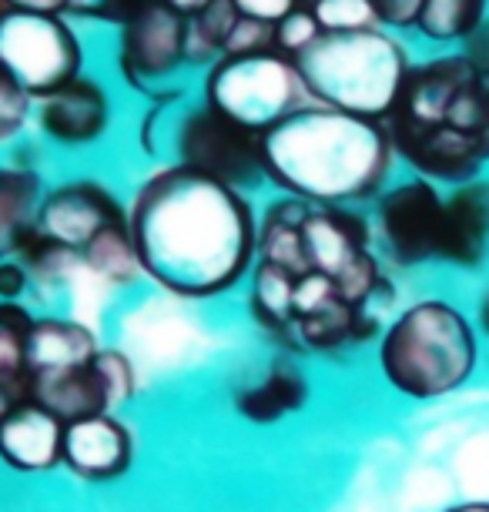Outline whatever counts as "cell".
Instances as JSON below:
<instances>
[{"label":"cell","instance_id":"39","mask_svg":"<svg viewBox=\"0 0 489 512\" xmlns=\"http://www.w3.org/2000/svg\"><path fill=\"white\" fill-rule=\"evenodd\" d=\"M315 4H319V0H302V7H315Z\"/></svg>","mask_w":489,"mask_h":512},{"label":"cell","instance_id":"5","mask_svg":"<svg viewBox=\"0 0 489 512\" xmlns=\"http://www.w3.org/2000/svg\"><path fill=\"white\" fill-rule=\"evenodd\" d=\"M376 362L402 399H446L476 375L479 332L446 298H419L386 322L376 338Z\"/></svg>","mask_w":489,"mask_h":512},{"label":"cell","instance_id":"20","mask_svg":"<svg viewBox=\"0 0 489 512\" xmlns=\"http://www.w3.org/2000/svg\"><path fill=\"white\" fill-rule=\"evenodd\" d=\"M44 178L27 161H0V258L14 255L37 225Z\"/></svg>","mask_w":489,"mask_h":512},{"label":"cell","instance_id":"38","mask_svg":"<svg viewBox=\"0 0 489 512\" xmlns=\"http://www.w3.org/2000/svg\"><path fill=\"white\" fill-rule=\"evenodd\" d=\"M443 512H489V499H466V502H453Z\"/></svg>","mask_w":489,"mask_h":512},{"label":"cell","instance_id":"8","mask_svg":"<svg viewBox=\"0 0 489 512\" xmlns=\"http://www.w3.org/2000/svg\"><path fill=\"white\" fill-rule=\"evenodd\" d=\"M188 67V17L171 11L168 4H145L128 24L118 27L114 41V71L121 84L148 104L178 108L188 98L178 84Z\"/></svg>","mask_w":489,"mask_h":512},{"label":"cell","instance_id":"13","mask_svg":"<svg viewBox=\"0 0 489 512\" xmlns=\"http://www.w3.org/2000/svg\"><path fill=\"white\" fill-rule=\"evenodd\" d=\"M34 121L54 148L84 151L108 138L114 124V94L101 77L78 74L57 91L34 101Z\"/></svg>","mask_w":489,"mask_h":512},{"label":"cell","instance_id":"34","mask_svg":"<svg viewBox=\"0 0 489 512\" xmlns=\"http://www.w3.org/2000/svg\"><path fill=\"white\" fill-rule=\"evenodd\" d=\"M4 7L37 11V14H64V0H4Z\"/></svg>","mask_w":489,"mask_h":512},{"label":"cell","instance_id":"23","mask_svg":"<svg viewBox=\"0 0 489 512\" xmlns=\"http://www.w3.org/2000/svg\"><path fill=\"white\" fill-rule=\"evenodd\" d=\"M37 315L24 302H0V382L27 392V335Z\"/></svg>","mask_w":489,"mask_h":512},{"label":"cell","instance_id":"26","mask_svg":"<svg viewBox=\"0 0 489 512\" xmlns=\"http://www.w3.org/2000/svg\"><path fill=\"white\" fill-rule=\"evenodd\" d=\"M31 121L34 98L0 67V148H11V144L21 141Z\"/></svg>","mask_w":489,"mask_h":512},{"label":"cell","instance_id":"1","mask_svg":"<svg viewBox=\"0 0 489 512\" xmlns=\"http://www.w3.org/2000/svg\"><path fill=\"white\" fill-rule=\"evenodd\" d=\"M258 218L248 191L178 161L158 164L128 201L141 275L188 302L228 295L252 275Z\"/></svg>","mask_w":489,"mask_h":512},{"label":"cell","instance_id":"6","mask_svg":"<svg viewBox=\"0 0 489 512\" xmlns=\"http://www.w3.org/2000/svg\"><path fill=\"white\" fill-rule=\"evenodd\" d=\"M312 104L349 111L359 118L389 121L412 71L406 44L386 27L349 34H319L295 57Z\"/></svg>","mask_w":489,"mask_h":512},{"label":"cell","instance_id":"18","mask_svg":"<svg viewBox=\"0 0 489 512\" xmlns=\"http://www.w3.org/2000/svg\"><path fill=\"white\" fill-rule=\"evenodd\" d=\"M312 385L299 362L275 359L258 379L235 392V412L252 425H275L309 405Z\"/></svg>","mask_w":489,"mask_h":512},{"label":"cell","instance_id":"4","mask_svg":"<svg viewBox=\"0 0 489 512\" xmlns=\"http://www.w3.org/2000/svg\"><path fill=\"white\" fill-rule=\"evenodd\" d=\"M292 275H319L339 285L352 302L382 312L392 282L376 251L372 221L356 208L309 205L278 195L258 218V258Z\"/></svg>","mask_w":489,"mask_h":512},{"label":"cell","instance_id":"21","mask_svg":"<svg viewBox=\"0 0 489 512\" xmlns=\"http://www.w3.org/2000/svg\"><path fill=\"white\" fill-rule=\"evenodd\" d=\"M81 268H88L91 275H98L108 285H131L138 278H145L138 265V251H134L128 221H121V225H114L104 235L94 238L81 251Z\"/></svg>","mask_w":489,"mask_h":512},{"label":"cell","instance_id":"36","mask_svg":"<svg viewBox=\"0 0 489 512\" xmlns=\"http://www.w3.org/2000/svg\"><path fill=\"white\" fill-rule=\"evenodd\" d=\"M473 325H476V332L483 335V338H489V285L479 292V298H476V318H473Z\"/></svg>","mask_w":489,"mask_h":512},{"label":"cell","instance_id":"27","mask_svg":"<svg viewBox=\"0 0 489 512\" xmlns=\"http://www.w3.org/2000/svg\"><path fill=\"white\" fill-rule=\"evenodd\" d=\"M312 14L325 34H349V31H372V27H382L372 0H319V4L312 7Z\"/></svg>","mask_w":489,"mask_h":512},{"label":"cell","instance_id":"31","mask_svg":"<svg viewBox=\"0 0 489 512\" xmlns=\"http://www.w3.org/2000/svg\"><path fill=\"white\" fill-rule=\"evenodd\" d=\"M423 4L426 0H372V7H376V14H379V24L396 27V31L416 27L419 14H423Z\"/></svg>","mask_w":489,"mask_h":512},{"label":"cell","instance_id":"12","mask_svg":"<svg viewBox=\"0 0 489 512\" xmlns=\"http://www.w3.org/2000/svg\"><path fill=\"white\" fill-rule=\"evenodd\" d=\"M128 221V205L98 178H67L44 191L37 208V231L81 251L108 228Z\"/></svg>","mask_w":489,"mask_h":512},{"label":"cell","instance_id":"41","mask_svg":"<svg viewBox=\"0 0 489 512\" xmlns=\"http://www.w3.org/2000/svg\"><path fill=\"white\" fill-rule=\"evenodd\" d=\"M0 7H4V0H0Z\"/></svg>","mask_w":489,"mask_h":512},{"label":"cell","instance_id":"33","mask_svg":"<svg viewBox=\"0 0 489 512\" xmlns=\"http://www.w3.org/2000/svg\"><path fill=\"white\" fill-rule=\"evenodd\" d=\"M463 57L473 61L476 67H483V71H489V17H483L476 31L463 41Z\"/></svg>","mask_w":489,"mask_h":512},{"label":"cell","instance_id":"40","mask_svg":"<svg viewBox=\"0 0 489 512\" xmlns=\"http://www.w3.org/2000/svg\"><path fill=\"white\" fill-rule=\"evenodd\" d=\"M148 4H155V0H148Z\"/></svg>","mask_w":489,"mask_h":512},{"label":"cell","instance_id":"3","mask_svg":"<svg viewBox=\"0 0 489 512\" xmlns=\"http://www.w3.org/2000/svg\"><path fill=\"white\" fill-rule=\"evenodd\" d=\"M389 141L396 161L433 185H466L489 164V71L463 54L412 64Z\"/></svg>","mask_w":489,"mask_h":512},{"label":"cell","instance_id":"29","mask_svg":"<svg viewBox=\"0 0 489 512\" xmlns=\"http://www.w3.org/2000/svg\"><path fill=\"white\" fill-rule=\"evenodd\" d=\"M319 34H322V27H319V21H315L312 7H295L285 21L275 24V51L295 61L305 47L319 41Z\"/></svg>","mask_w":489,"mask_h":512},{"label":"cell","instance_id":"16","mask_svg":"<svg viewBox=\"0 0 489 512\" xmlns=\"http://www.w3.org/2000/svg\"><path fill=\"white\" fill-rule=\"evenodd\" d=\"M489 255V181H466L446 195L439 262L479 268Z\"/></svg>","mask_w":489,"mask_h":512},{"label":"cell","instance_id":"11","mask_svg":"<svg viewBox=\"0 0 489 512\" xmlns=\"http://www.w3.org/2000/svg\"><path fill=\"white\" fill-rule=\"evenodd\" d=\"M443 211L446 195H439V185L412 175L376 198V218L372 231L382 251L402 268L439 262V241H443Z\"/></svg>","mask_w":489,"mask_h":512},{"label":"cell","instance_id":"35","mask_svg":"<svg viewBox=\"0 0 489 512\" xmlns=\"http://www.w3.org/2000/svg\"><path fill=\"white\" fill-rule=\"evenodd\" d=\"M27 399L24 389H17V385H4L0 382V425H4V419L11 415L17 405H21Z\"/></svg>","mask_w":489,"mask_h":512},{"label":"cell","instance_id":"28","mask_svg":"<svg viewBox=\"0 0 489 512\" xmlns=\"http://www.w3.org/2000/svg\"><path fill=\"white\" fill-rule=\"evenodd\" d=\"M148 0H64V17L71 21H88V24H108L124 27L134 14L145 7Z\"/></svg>","mask_w":489,"mask_h":512},{"label":"cell","instance_id":"9","mask_svg":"<svg viewBox=\"0 0 489 512\" xmlns=\"http://www.w3.org/2000/svg\"><path fill=\"white\" fill-rule=\"evenodd\" d=\"M0 67L37 101L84 74V41L64 14L0 7Z\"/></svg>","mask_w":489,"mask_h":512},{"label":"cell","instance_id":"2","mask_svg":"<svg viewBox=\"0 0 489 512\" xmlns=\"http://www.w3.org/2000/svg\"><path fill=\"white\" fill-rule=\"evenodd\" d=\"M396 151L382 121L302 104L262 134L265 185L309 205L359 208L389 185Z\"/></svg>","mask_w":489,"mask_h":512},{"label":"cell","instance_id":"37","mask_svg":"<svg viewBox=\"0 0 489 512\" xmlns=\"http://www.w3.org/2000/svg\"><path fill=\"white\" fill-rule=\"evenodd\" d=\"M161 4H168L171 11L181 14V17H195L198 11H205L212 0H161Z\"/></svg>","mask_w":489,"mask_h":512},{"label":"cell","instance_id":"25","mask_svg":"<svg viewBox=\"0 0 489 512\" xmlns=\"http://www.w3.org/2000/svg\"><path fill=\"white\" fill-rule=\"evenodd\" d=\"M14 255L27 265L34 285H57V282L71 278L81 268L78 251H71L67 245H61V241L41 235L37 228L21 241V248H17Z\"/></svg>","mask_w":489,"mask_h":512},{"label":"cell","instance_id":"14","mask_svg":"<svg viewBox=\"0 0 489 512\" xmlns=\"http://www.w3.org/2000/svg\"><path fill=\"white\" fill-rule=\"evenodd\" d=\"M61 466L94 486L121 479L134 466V432L111 412L67 422Z\"/></svg>","mask_w":489,"mask_h":512},{"label":"cell","instance_id":"24","mask_svg":"<svg viewBox=\"0 0 489 512\" xmlns=\"http://www.w3.org/2000/svg\"><path fill=\"white\" fill-rule=\"evenodd\" d=\"M483 7L486 0H426L416 31L439 44L466 41L483 21Z\"/></svg>","mask_w":489,"mask_h":512},{"label":"cell","instance_id":"7","mask_svg":"<svg viewBox=\"0 0 489 512\" xmlns=\"http://www.w3.org/2000/svg\"><path fill=\"white\" fill-rule=\"evenodd\" d=\"M198 101L242 124L245 131L265 134L309 104V94L292 57L268 47L255 54H222L215 64H208L201 71Z\"/></svg>","mask_w":489,"mask_h":512},{"label":"cell","instance_id":"22","mask_svg":"<svg viewBox=\"0 0 489 512\" xmlns=\"http://www.w3.org/2000/svg\"><path fill=\"white\" fill-rule=\"evenodd\" d=\"M238 14L232 0H212L205 11H198L195 17H188V67L215 64L225 54L228 37H232Z\"/></svg>","mask_w":489,"mask_h":512},{"label":"cell","instance_id":"17","mask_svg":"<svg viewBox=\"0 0 489 512\" xmlns=\"http://www.w3.org/2000/svg\"><path fill=\"white\" fill-rule=\"evenodd\" d=\"M27 399L41 402L44 409H51L57 419L64 422H78L88 415H118L111 402L108 382L101 375L98 352L78 369H64L54 375H41V379L27 382Z\"/></svg>","mask_w":489,"mask_h":512},{"label":"cell","instance_id":"19","mask_svg":"<svg viewBox=\"0 0 489 512\" xmlns=\"http://www.w3.org/2000/svg\"><path fill=\"white\" fill-rule=\"evenodd\" d=\"M98 349V335L88 325L74 322V318L37 315L31 335H27V382L64 369H78Z\"/></svg>","mask_w":489,"mask_h":512},{"label":"cell","instance_id":"30","mask_svg":"<svg viewBox=\"0 0 489 512\" xmlns=\"http://www.w3.org/2000/svg\"><path fill=\"white\" fill-rule=\"evenodd\" d=\"M31 285H34V278L21 258L17 255L0 258V302H24Z\"/></svg>","mask_w":489,"mask_h":512},{"label":"cell","instance_id":"10","mask_svg":"<svg viewBox=\"0 0 489 512\" xmlns=\"http://www.w3.org/2000/svg\"><path fill=\"white\" fill-rule=\"evenodd\" d=\"M171 151L175 161L201 175L218 178L232 188L252 191L265 185L262 175V134L245 131L225 114L195 101L178 111L171 124Z\"/></svg>","mask_w":489,"mask_h":512},{"label":"cell","instance_id":"15","mask_svg":"<svg viewBox=\"0 0 489 512\" xmlns=\"http://www.w3.org/2000/svg\"><path fill=\"white\" fill-rule=\"evenodd\" d=\"M64 429L67 422L51 409L24 399L0 425V462L24 476L57 469L64 462Z\"/></svg>","mask_w":489,"mask_h":512},{"label":"cell","instance_id":"32","mask_svg":"<svg viewBox=\"0 0 489 512\" xmlns=\"http://www.w3.org/2000/svg\"><path fill=\"white\" fill-rule=\"evenodd\" d=\"M235 11L248 17V21H258V24H278L285 21L295 7H302V0H232Z\"/></svg>","mask_w":489,"mask_h":512}]
</instances>
